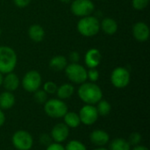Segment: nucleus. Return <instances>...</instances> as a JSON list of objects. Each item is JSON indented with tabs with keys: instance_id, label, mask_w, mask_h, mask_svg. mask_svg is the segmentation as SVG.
Segmentation results:
<instances>
[{
	"instance_id": "f257e3e1",
	"label": "nucleus",
	"mask_w": 150,
	"mask_h": 150,
	"mask_svg": "<svg viewBox=\"0 0 150 150\" xmlns=\"http://www.w3.org/2000/svg\"><path fill=\"white\" fill-rule=\"evenodd\" d=\"M77 89L78 98L85 105H95L103 98L102 89L96 83L91 82H84Z\"/></svg>"
},
{
	"instance_id": "f03ea898",
	"label": "nucleus",
	"mask_w": 150,
	"mask_h": 150,
	"mask_svg": "<svg viewBox=\"0 0 150 150\" xmlns=\"http://www.w3.org/2000/svg\"><path fill=\"white\" fill-rule=\"evenodd\" d=\"M17 64L16 51L9 46H0V73L5 75L13 72Z\"/></svg>"
},
{
	"instance_id": "7ed1b4c3",
	"label": "nucleus",
	"mask_w": 150,
	"mask_h": 150,
	"mask_svg": "<svg viewBox=\"0 0 150 150\" xmlns=\"http://www.w3.org/2000/svg\"><path fill=\"white\" fill-rule=\"evenodd\" d=\"M76 30L83 37H94L100 31V21L92 15L80 18L76 24Z\"/></svg>"
},
{
	"instance_id": "20e7f679",
	"label": "nucleus",
	"mask_w": 150,
	"mask_h": 150,
	"mask_svg": "<svg viewBox=\"0 0 150 150\" xmlns=\"http://www.w3.org/2000/svg\"><path fill=\"white\" fill-rule=\"evenodd\" d=\"M44 112L50 118L61 119L69 112V107L64 100L58 98H50L44 104Z\"/></svg>"
},
{
	"instance_id": "39448f33",
	"label": "nucleus",
	"mask_w": 150,
	"mask_h": 150,
	"mask_svg": "<svg viewBox=\"0 0 150 150\" xmlns=\"http://www.w3.org/2000/svg\"><path fill=\"white\" fill-rule=\"evenodd\" d=\"M68 79L76 84H82L87 81V69L78 63H69L64 69Z\"/></svg>"
},
{
	"instance_id": "423d86ee",
	"label": "nucleus",
	"mask_w": 150,
	"mask_h": 150,
	"mask_svg": "<svg viewBox=\"0 0 150 150\" xmlns=\"http://www.w3.org/2000/svg\"><path fill=\"white\" fill-rule=\"evenodd\" d=\"M20 84L25 91L33 93L38 91L42 84V77L40 73L34 69L27 71L20 81Z\"/></svg>"
},
{
	"instance_id": "0eeeda50",
	"label": "nucleus",
	"mask_w": 150,
	"mask_h": 150,
	"mask_svg": "<svg viewBox=\"0 0 150 150\" xmlns=\"http://www.w3.org/2000/svg\"><path fill=\"white\" fill-rule=\"evenodd\" d=\"M110 80L113 87L117 89H124L130 83L131 74L127 69L124 67H117L112 69Z\"/></svg>"
},
{
	"instance_id": "6e6552de",
	"label": "nucleus",
	"mask_w": 150,
	"mask_h": 150,
	"mask_svg": "<svg viewBox=\"0 0 150 150\" xmlns=\"http://www.w3.org/2000/svg\"><path fill=\"white\" fill-rule=\"evenodd\" d=\"M11 143L17 150H30L33 146V138L29 132L18 130L12 134Z\"/></svg>"
},
{
	"instance_id": "1a4fd4ad",
	"label": "nucleus",
	"mask_w": 150,
	"mask_h": 150,
	"mask_svg": "<svg viewBox=\"0 0 150 150\" xmlns=\"http://www.w3.org/2000/svg\"><path fill=\"white\" fill-rule=\"evenodd\" d=\"M95 11V4L91 0H73L70 4V11L78 18L91 15Z\"/></svg>"
},
{
	"instance_id": "9d476101",
	"label": "nucleus",
	"mask_w": 150,
	"mask_h": 150,
	"mask_svg": "<svg viewBox=\"0 0 150 150\" xmlns=\"http://www.w3.org/2000/svg\"><path fill=\"white\" fill-rule=\"evenodd\" d=\"M78 115L81 120V124L84 126L94 125L99 117L97 108L93 105H84L83 106H82L78 112Z\"/></svg>"
},
{
	"instance_id": "9b49d317",
	"label": "nucleus",
	"mask_w": 150,
	"mask_h": 150,
	"mask_svg": "<svg viewBox=\"0 0 150 150\" xmlns=\"http://www.w3.org/2000/svg\"><path fill=\"white\" fill-rule=\"evenodd\" d=\"M50 136L54 142L62 143L66 142L69 136V128L64 123H58L53 127Z\"/></svg>"
},
{
	"instance_id": "f8f14e48",
	"label": "nucleus",
	"mask_w": 150,
	"mask_h": 150,
	"mask_svg": "<svg viewBox=\"0 0 150 150\" xmlns=\"http://www.w3.org/2000/svg\"><path fill=\"white\" fill-rule=\"evenodd\" d=\"M132 34L134 38L139 42H145L149 38V27L148 24L143 21L136 22L132 28Z\"/></svg>"
},
{
	"instance_id": "ddd939ff",
	"label": "nucleus",
	"mask_w": 150,
	"mask_h": 150,
	"mask_svg": "<svg viewBox=\"0 0 150 150\" xmlns=\"http://www.w3.org/2000/svg\"><path fill=\"white\" fill-rule=\"evenodd\" d=\"M102 61V54L98 48H90L84 54V63L88 69H97Z\"/></svg>"
},
{
	"instance_id": "4468645a",
	"label": "nucleus",
	"mask_w": 150,
	"mask_h": 150,
	"mask_svg": "<svg viewBox=\"0 0 150 150\" xmlns=\"http://www.w3.org/2000/svg\"><path fill=\"white\" fill-rule=\"evenodd\" d=\"M90 141L96 147H105L110 142V135L103 129H95L90 134Z\"/></svg>"
},
{
	"instance_id": "2eb2a0df",
	"label": "nucleus",
	"mask_w": 150,
	"mask_h": 150,
	"mask_svg": "<svg viewBox=\"0 0 150 150\" xmlns=\"http://www.w3.org/2000/svg\"><path fill=\"white\" fill-rule=\"evenodd\" d=\"M4 90L7 91L13 92L18 90V88L20 85V79L18 76L17 74L14 72H11L8 74H5L3 78V83Z\"/></svg>"
},
{
	"instance_id": "dca6fc26",
	"label": "nucleus",
	"mask_w": 150,
	"mask_h": 150,
	"mask_svg": "<svg viewBox=\"0 0 150 150\" xmlns=\"http://www.w3.org/2000/svg\"><path fill=\"white\" fill-rule=\"evenodd\" d=\"M27 34L31 40H33L35 43H40L44 40L46 33H45L44 28L40 25L33 24L29 26Z\"/></svg>"
},
{
	"instance_id": "f3484780",
	"label": "nucleus",
	"mask_w": 150,
	"mask_h": 150,
	"mask_svg": "<svg viewBox=\"0 0 150 150\" xmlns=\"http://www.w3.org/2000/svg\"><path fill=\"white\" fill-rule=\"evenodd\" d=\"M118 29H119L118 23L112 18H110V17L105 18L100 22V30H102L103 33L107 35L115 34Z\"/></svg>"
},
{
	"instance_id": "a211bd4d",
	"label": "nucleus",
	"mask_w": 150,
	"mask_h": 150,
	"mask_svg": "<svg viewBox=\"0 0 150 150\" xmlns=\"http://www.w3.org/2000/svg\"><path fill=\"white\" fill-rule=\"evenodd\" d=\"M16 103V98L11 91H3L0 93V109L9 110L14 106Z\"/></svg>"
},
{
	"instance_id": "6ab92c4d",
	"label": "nucleus",
	"mask_w": 150,
	"mask_h": 150,
	"mask_svg": "<svg viewBox=\"0 0 150 150\" xmlns=\"http://www.w3.org/2000/svg\"><path fill=\"white\" fill-rule=\"evenodd\" d=\"M67 58L62 54H57L49 60V68L54 71H62L68 65Z\"/></svg>"
},
{
	"instance_id": "aec40b11",
	"label": "nucleus",
	"mask_w": 150,
	"mask_h": 150,
	"mask_svg": "<svg viewBox=\"0 0 150 150\" xmlns=\"http://www.w3.org/2000/svg\"><path fill=\"white\" fill-rule=\"evenodd\" d=\"M74 92H75L74 85L70 83H65L58 86L55 94L58 98L62 100H65V99L70 98L73 96Z\"/></svg>"
},
{
	"instance_id": "412c9836",
	"label": "nucleus",
	"mask_w": 150,
	"mask_h": 150,
	"mask_svg": "<svg viewBox=\"0 0 150 150\" xmlns=\"http://www.w3.org/2000/svg\"><path fill=\"white\" fill-rule=\"evenodd\" d=\"M63 123L69 128H77L81 125V120L78 113L75 112H68L63 116Z\"/></svg>"
},
{
	"instance_id": "4be33fe9",
	"label": "nucleus",
	"mask_w": 150,
	"mask_h": 150,
	"mask_svg": "<svg viewBox=\"0 0 150 150\" xmlns=\"http://www.w3.org/2000/svg\"><path fill=\"white\" fill-rule=\"evenodd\" d=\"M109 150H131V145L126 139L116 138L110 142Z\"/></svg>"
},
{
	"instance_id": "5701e85b",
	"label": "nucleus",
	"mask_w": 150,
	"mask_h": 150,
	"mask_svg": "<svg viewBox=\"0 0 150 150\" xmlns=\"http://www.w3.org/2000/svg\"><path fill=\"white\" fill-rule=\"evenodd\" d=\"M96 105H97L96 108H97V111H98V113L99 116L105 117L110 114V112L112 111V105L107 100H105L102 98Z\"/></svg>"
},
{
	"instance_id": "b1692460",
	"label": "nucleus",
	"mask_w": 150,
	"mask_h": 150,
	"mask_svg": "<svg viewBox=\"0 0 150 150\" xmlns=\"http://www.w3.org/2000/svg\"><path fill=\"white\" fill-rule=\"evenodd\" d=\"M65 150H87V148L82 142L78 140H71L66 144Z\"/></svg>"
},
{
	"instance_id": "393cba45",
	"label": "nucleus",
	"mask_w": 150,
	"mask_h": 150,
	"mask_svg": "<svg viewBox=\"0 0 150 150\" xmlns=\"http://www.w3.org/2000/svg\"><path fill=\"white\" fill-rule=\"evenodd\" d=\"M33 99L37 104L44 105L47 100V94L43 90L39 89L38 91L33 92Z\"/></svg>"
},
{
	"instance_id": "a878e982",
	"label": "nucleus",
	"mask_w": 150,
	"mask_h": 150,
	"mask_svg": "<svg viewBox=\"0 0 150 150\" xmlns=\"http://www.w3.org/2000/svg\"><path fill=\"white\" fill-rule=\"evenodd\" d=\"M57 84L53 82V81H47L44 84H43V91L47 94V95H52V94H55L56 91H57Z\"/></svg>"
},
{
	"instance_id": "bb28decb",
	"label": "nucleus",
	"mask_w": 150,
	"mask_h": 150,
	"mask_svg": "<svg viewBox=\"0 0 150 150\" xmlns=\"http://www.w3.org/2000/svg\"><path fill=\"white\" fill-rule=\"evenodd\" d=\"M150 0H132V6L136 11H142L148 7Z\"/></svg>"
},
{
	"instance_id": "cd10ccee",
	"label": "nucleus",
	"mask_w": 150,
	"mask_h": 150,
	"mask_svg": "<svg viewBox=\"0 0 150 150\" xmlns=\"http://www.w3.org/2000/svg\"><path fill=\"white\" fill-rule=\"evenodd\" d=\"M127 141H128V142H129V144L131 146H137V145H139L142 142V136L141 134H139L137 132H134V133H132L129 135Z\"/></svg>"
},
{
	"instance_id": "c85d7f7f",
	"label": "nucleus",
	"mask_w": 150,
	"mask_h": 150,
	"mask_svg": "<svg viewBox=\"0 0 150 150\" xmlns=\"http://www.w3.org/2000/svg\"><path fill=\"white\" fill-rule=\"evenodd\" d=\"M99 71L97 69H89L87 70V80L91 83H96L99 79Z\"/></svg>"
},
{
	"instance_id": "c756f323",
	"label": "nucleus",
	"mask_w": 150,
	"mask_h": 150,
	"mask_svg": "<svg viewBox=\"0 0 150 150\" xmlns=\"http://www.w3.org/2000/svg\"><path fill=\"white\" fill-rule=\"evenodd\" d=\"M52 142H53V140H52L50 134H40V143L42 146L47 147Z\"/></svg>"
},
{
	"instance_id": "7c9ffc66",
	"label": "nucleus",
	"mask_w": 150,
	"mask_h": 150,
	"mask_svg": "<svg viewBox=\"0 0 150 150\" xmlns=\"http://www.w3.org/2000/svg\"><path fill=\"white\" fill-rule=\"evenodd\" d=\"M80 54L77 51H72L69 54V60L70 63H78L80 61Z\"/></svg>"
},
{
	"instance_id": "2f4dec72",
	"label": "nucleus",
	"mask_w": 150,
	"mask_h": 150,
	"mask_svg": "<svg viewBox=\"0 0 150 150\" xmlns=\"http://www.w3.org/2000/svg\"><path fill=\"white\" fill-rule=\"evenodd\" d=\"M31 2L32 0H13V4H15V6L20 9L27 7L31 4Z\"/></svg>"
},
{
	"instance_id": "473e14b6",
	"label": "nucleus",
	"mask_w": 150,
	"mask_h": 150,
	"mask_svg": "<svg viewBox=\"0 0 150 150\" xmlns=\"http://www.w3.org/2000/svg\"><path fill=\"white\" fill-rule=\"evenodd\" d=\"M46 150H65V147L62 143H57V142H52L49 144Z\"/></svg>"
},
{
	"instance_id": "72a5a7b5",
	"label": "nucleus",
	"mask_w": 150,
	"mask_h": 150,
	"mask_svg": "<svg viewBox=\"0 0 150 150\" xmlns=\"http://www.w3.org/2000/svg\"><path fill=\"white\" fill-rule=\"evenodd\" d=\"M4 122H5V115H4V111L0 109V127L4 126Z\"/></svg>"
},
{
	"instance_id": "f704fd0d",
	"label": "nucleus",
	"mask_w": 150,
	"mask_h": 150,
	"mask_svg": "<svg viewBox=\"0 0 150 150\" xmlns=\"http://www.w3.org/2000/svg\"><path fill=\"white\" fill-rule=\"evenodd\" d=\"M131 150H149V148H147L146 146H143V145H137V146H134L133 149Z\"/></svg>"
},
{
	"instance_id": "c9c22d12",
	"label": "nucleus",
	"mask_w": 150,
	"mask_h": 150,
	"mask_svg": "<svg viewBox=\"0 0 150 150\" xmlns=\"http://www.w3.org/2000/svg\"><path fill=\"white\" fill-rule=\"evenodd\" d=\"M93 150H109L108 149L105 148V147H97L96 149H94Z\"/></svg>"
},
{
	"instance_id": "e433bc0d",
	"label": "nucleus",
	"mask_w": 150,
	"mask_h": 150,
	"mask_svg": "<svg viewBox=\"0 0 150 150\" xmlns=\"http://www.w3.org/2000/svg\"><path fill=\"white\" fill-rule=\"evenodd\" d=\"M59 1L63 3V4H69V3H71L72 0H59Z\"/></svg>"
},
{
	"instance_id": "4c0bfd02",
	"label": "nucleus",
	"mask_w": 150,
	"mask_h": 150,
	"mask_svg": "<svg viewBox=\"0 0 150 150\" xmlns=\"http://www.w3.org/2000/svg\"><path fill=\"white\" fill-rule=\"evenodd\" d=\"M3 78H4V75L0 73V87L2 86V83H3Z\"/></svg>"
},
{
	"instance_id": "58836bf2",
	"label": "nucleus",
	"mask_w": 150,
	"mask_h": 150,
	"mask_svg": "<svg viewBox=\"0 0 150 150\" xmlns=\"http://www.w3.org/2000/svg\"><path fill=\"white\" fill-rule=\"evenodd\" d=\"M1 35H2V30H1V28H0V37H1Z\"/></svg>"
}]
</instances>
